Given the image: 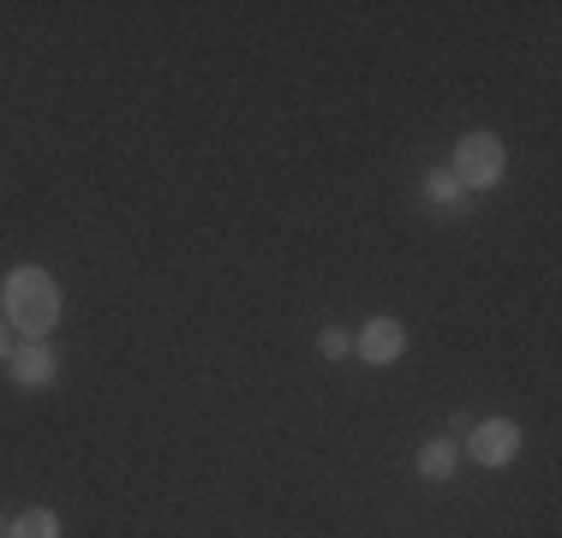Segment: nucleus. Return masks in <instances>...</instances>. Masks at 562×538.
Listing matches in <instances>:
<instances>
[{"label":"nucleus","mask_w":562,"mask_h":538,"mask_svg":"<svg viewBox=\"0 0 562 538\" xmlns=\"http://www.w3.org/2000/svg\"><path fill=\"white\" fill-rule=\"evenodd\" d=\"M0 300H7V323L24 335V341H48L60 323V281L48 276V269L36 264H19L7 276V288H0Z\"/></svg>","instance_id":"obj_1"},{"label":"nucleus","mask_w":562,"mask_h":538,"mask_svg":"<svg viewBox=\"0 0 562 538\" xmlns=\"http://www.w3.org/2000/svg\"><path fill=\"white\" fill-rule=\"evenodd\" d=\"M449 173L461 180V192H467V198H473V192H491V186H503V173H508V156H503L497 132H467V138L454 144V161H449Z\"/></svg>","instance_id":"obj_2"},{"label":"nucleus","mask_w":562,"mask_h":538,"mask_svg":"<svg viewBox=\"0 0 562 538\" xmlns=\"http://www.w3.org/2000/svg\"><path fill=\"white\" fill-rule=\"evenodd\" d=\"M467 449H473L479 467H508L520 455V425L515 419H485L467 430Z\"/></svg>","instance_id":"obj_3"},{"label":"nucleus","mask_w":562,"mask_h":538,"mask_svg":"<svg viewBox=\"0 0 562 538\" xmlns=\"http://www.w3.org/2000/svg\"><path fill=\"white\" fill-rule=\"evenodd\" d=\"M353 354L366 359V366H395V359L407 354V329H401L395 317H371L366 329H359Z\"/></svg>","instance_id":"obj_4"},{"label":"nucleus","mask_w":562,"mask_h":538,"mask_svg":"<svg viewBox=\"0 0 562 538\" xmlns=\"http://www.w3.org/2000/svg\"><path fill=\"white\" fill-rule=\"evenodd\" d=\"M7 371H12V383H19V389H48L60 377V359H55V347H48V341H24V347H12Z\"/></svg>","instance_id":"obj_5"},{"label":"nucleus","mask_w":562,"mask_h":538,"mask_svg":"<svg viewBox=\"0 0 562 538\" xmlns=\"http://www.w3.org/2000/svg\"><path fill=\"white\" fill-rule=\"evenodd\" d=\"M454 442L449 437H431V442H419V455H413V467H419V479H431V484H443V479H454Z\"/></svg>","instance_id":"obj_6"},{"label":"nucleus","mask_w":562,"mask_h":538,"mask_svg":"<svg viewBox=\"0 0 562 538\" xmlns=\"http://www.w3.org/2000/svg\"><path fill=\"white\" fill-rule=\"evenodd\" d=\"M419 192H425V204H431V210H443V215L467 210V192H461V180H454L449 168H431V173H425V186H419Z\"/></svg>","instance_id":"obj_7"},{"label":"nucleus","mask_w":562,"mask_h":538,"mask_svg":"<svg viewBox=\"0 0 562 538\" xmlns=\"http://www.w3.org/2000/svg\"><path fill=\"white\" fill-rule=\"evenodd\" d=\"M7 538H60V515L55 508H24V515L7 527Z\"/></svg>","instance_id":"obj_8"},{"label":"nucleus","mask_w":562,"mask_h":538,"mask_svg":"<svg viewBox=\"0 0 562 538\" xmlns=\"http://www.w3.org/2000/svg\"><path fill=\"white\" fill-rule=\"evenodd\" d=\"M317 354H324V359H347V354H353V335H347V329H336V323H329V329L317 335Z\"/></svg>","instance_id":"obj_9"},{"label":"nucleus","mask_w":562,"mask_h":538,"mask_svg":"<svg viewBox=\"0 0 562 538\" xmlns=\"http://www.w3.org/2000/svg\"><path fill=\"white\" fill-rule=\"evenodd\" d=\"M0 359H12V323H7V312H0Z\"/></svg>","instance_id":"obj_10"},{"label":"nucleus","mask_w":562,"mask_h":538,"mask_svg":"<svg viewBox=\"0 0 562 538\" xmlns=\"http://www.w3.org/2000/svg\"><path fill=\"white\" fill-rule=\"evenodd\" d=\"M7 527H12V520H0V538H7Z\"/></svg>","instance_id":"obj_11"}]
</instances>
